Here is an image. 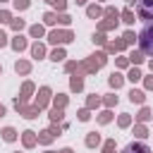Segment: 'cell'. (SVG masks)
I'll use <instances>...</instances> for the list:
<instances>
[{
	"label": "cell",
	"mask_w": 153,
	"mask_h": 153,
	"mask_svg": "<svg viewBox=\"0 0 153 153\" xmlns=\"http://www.w3.org/2000/svg\"><path fill=\"white\" fill-rule=\"evenodd\" d=\"M48 38H50V43H69L74 36H72L69 31H53Z\"/></svg>",
	"instance_id": "3957f363"
},
{
	"label": "cell",
	"mask_w": 153,
	"mask_h": 153,
	"mask_svg": "<svg viewBox=\"0 0 153 153\" xmlns=\"http://www.w3.org/2000/svg\"><path fill=\"white\" fill-rule=\"evenodd\" d=\"M31 36H43V26H31Z\"/></svg>",
	"instance_id": "9a60e30c"
},
{
	"label": "cell",
	"mask_w": 153,
	"mask_h": 153,
	"mask_svg": "<svg viewBox=\"0 0 153 153\" xmlns=\"http://www.w3.org/2000/svg\"><path fill=\"white\" fill-rule=\"evenodd\" d=\"M57 22H62V24H69V17H67V14H62V17H57Z\"/></svg>",
	"instance_id": "f1b7e54d"
},
{
	"label": "cell",
	"mask_w": 153,
	"mask_h": 153,
	"mask_svg": "<svg viewBox=\"0 0 153 153\" xmlns=\"http://www.w3.org/2000/svg\"><path fill=\"white\" fill-rule=\"evenodd\" d=\"M79 120L86 122V120H88V110H81V112H79Z\"/></svg>",
	"instance_id": "484cf974"
},
{
	"label": "cell",
	"mask_w": 153,
	"mask_h": 153,
	"mask_svg": "<svg viewBox=\"0 0 153 153\" xmlns=\"http://www.w3.org/2000/svg\"><path fill=\"white\" fill-rule=\"evenodd\" d=\"M62 57H65L62 50H55V53H53V60H62Z\"/></svg>",
	"instance_id": "cb8c5ba5"
},
{
	"label": "cell",
	"mask_w": 153,
	"mask_h": 153,
	"mask_svg": "<svg viewBox=\"0 0 153 153\" xmlns=\"http://www.w3.org/2000/svg\"><path fill=\"white\" fill-rule=\"evenodd\" d=\"M5 43H7V36H5L2 31H0V45H5Z\"/></svg>",
	"instance_id": "836d02e7"
},
{
	"label": "cell",
	"mask_w": 153,
	"mask_h": 153,
	"mask_svg": "<svg viewBox=\"0 0 153 153\" xmlns=\"http://www.w3.org/2000/svg\"><path fill=\"white\" fill-rule=\"evenodd\" d=\"M48 96H50V91H48V88H41V96H38V108H43V105L48 103Z\"/></svg>",
	"instance_id": "8992f818"
},
{
	"label": "cell",
	"mask_w": 153,
	"mask_h": 153,
	"mask_svg": "<svg viewBox=\"0 0 153 153\" xmlns=\"http://www.w3.org/2000/svg\"><path fill=\"white\" fill-rule=\"evenodd\" d=\"M2 115H5V108H2V105H0V117H2Z\"/></svg>",
	"instance_id": "e575fe53"
},
{
	"label": "cell",
	"mask_w": 153,
	"mask_h": 153,
	"mask_svg": "<svg viewBox=\"0 0 153 153\" xmlns=\"http://www.w3.org/2000/svg\"><path fill=\"white\" fill-rule=\"evenodd\" d=\"M12 26H14V29H22V26H24V22H22V19H14V22H12Z\"/></svg>",
	"instance_id": "83f0119b"
},
{
	"label": "cell",
	"mask_w": 153,
	"mask_h": 153,
	"mask_svg": "<svg viewBox=\"0 0 153 153\" xmlns=\"http://www.w3.org/2000/svg\"><path fill=\"white\" fill-rule=\"evenodd\" d=\"M148 117H151V110H148V108H143V110H141V115H139V120H148Z\"/></svg>",
	"instance_id": "603a6c76"
},
{
	"label": "cell",
	"mask_w": 153,
	"mask_h": 153,
	"mask_svg": "<svg viewBox=\"0 0 153 153\" xmlns=\"http://www.w3.org/2000/svg\"><path fill=\"white\" fill-rule=\"evenodd\" d=\"M14 5H17V10H26L29 7V0H14Z\"/></svg>",
	"instance_id": "e0dca14e"
},
{
	"label": "cell",
	"mask_w": 153,
	"mask_h": 153,
	"mask_svg": "<svg viewBox=\"0 0 153 153\" xmlns=\"http://www.w3.org/2000/svg\"><path fill=\"white\" fill-rule=\"evenodd\" d=\"M110 86H122V74H110Z\"/></svg>",
	"instance_id": "9c48e42d"
},
{
	"label": "cell",
	"mask_w": 153,
	"mask_h": 153,
	"mask_svg": "<svg viewBox=\"0 0 153 153\" xmlns=\"http://www.w3.org/2000/svg\"><path fill=\"white\" fill-rule=\"evenodd\" d=\"M105 103H108V105H112V103H117V98H115V96H108V98H105Z\"/></svg>",
	"instance_id": "4dcf8cb0"
},
{
	"label": "cell",
	"mask_w": 153,
	"mask_h": 153,
	"mask_svg": "<svg viewBox=\"0 0 153 153\" xmlns=\"http://www.w3.org/2000/svg\"><path fill=\"white\" fill-rule=\"evenodd\" d=\"M24 143H26V146H33V143H36L33 131H24Z\"/></svg>",
	"instance_id": "8fae6325"
},
{
	"label": "cell",
	"mask_w": 153,
	"mask_h": 153,
	"mask_svg": "<svg viewBox=\"0 0 153 153\" xmlns=\"http://www.w3.org/2000/svg\"><path fill=\"white\" fill-rule=\"evenodd\" d=\"M88 105H91V108H93V105H98V98H96V96H91V98H88Z\"/></svg>",
	"instance_id": "f546056e"
},
{
	"label": "cell",
	"mask_w": 153,
	"mask_h": 153,
	"mask_svg": "<svg viewBox=\"0 0 153 153\" xmlns=\"http://www.w3.org/2000/svg\"><path fill=\"white\" fill-rule=\"evenodd\" d=\"M122 17H124V22H127V24H131V22H134V14H131L129 10H124V14H122Z\"/></svg>",
	"instance_id": "ac0fdd59"
},
{
	"label": "cell",
	"mask_w": 153,
	"mask_h": 153,
	"mask_svg": "<svg viewBox=\"0 0 153 153\" xmlns=\"http://www.w3.org/2000/svg\"><path fill=\"white\" fill-rule=\"evenodd\" d=\"M139 43H141V50H143L146 55H151V57H153V24H148V26L141 31Z\"/></svg>",
	"instance_id": "6da1fadb"
},
{
	"label": "cell",
	"mask_w": 153,
	"mask_h": 153,
	"mask_svg": "<svg viewBox=\"0 0 153 153\" xmlns=\"http://www.w3.org/2000/svg\"><path fill=\"white\" fill-rule=\"evenodd\" d=\"M76 2H86V0H76Z\"/></svg>",
	"instance_id": "74e56055"
},
{
	"label": "cell",
	"mask_w": 153,
	"mask_h": 153,
	"mask_svg": "<svg viewBox=\"0 0 153 153\" xmlns=\"http://www.w3.org/2000/svg\"><path fill=\"white\" fill-rule=\"evenodd\" d=\"M120 124H122V127H127V124H129V117H127V115H124V117H120Z\"/></svg>",
	"instance_id": "d6a6232c"
},
{
	"label": "cell",
	"mask_w": 153,
	"mask_h": 153,
	"mask_svg": "<svg viewBox=\"0 0 153 153\" xmlns=\"http://www.w3.org/2000/svg\"><path fill=\"white\" fill-rule=\"evenodd\" d=\"M0 22H10V12H0Z\"/></svg>",
	"instance_id": "4316f807"
},
{
	"label": "cell",
	"mask_w": 153,
	"mask_h": 153,
	"mask_svg": "<svg viewBox=\"0 0 153 153\" xmlns=\"http://www.w3.org/2000/svg\"><path fill=\"white\" fill-rule=\"evenodd\" d=\"M127 2H129V5H134V2H136V0H127Z\"/></svg>",
	"instance_id": "8d00e7d4"
},
{
	"label": "cell",
	"mask_w": 153,
	"mask_h": 153,
	"mask_svg": "<svg viewBox=\"0 0 153 153\" xmlns=\"http://www.w3.org/2000/svg\"><path fill=\"white\" fill-rule=\"evenodd\" d=\"M2 139H5V141H14V139H17V131H14L12 127H7V129H2Z\"/></svg>",
	"instance_id": "5b68a950"
},
{
	"label": "cell",
	"mask_w": 153,
	"mask_h": 153,
	"mask_svg": "<svg viewBox=\"0 0 153 153\" xmlns=\"http://www.w3.org/2000/svg\"><path fill=\"white\" fill-rule=\"evenodd\" d=\"M98 14H100V10H98L96 5H93V7H88V17H98Z\"/></svg>",
	"instance_id": "d6986e66"
},
{
	"label": "cell",
	"mask_w": 153,
	"mask_h": 153,
	"mask_svg": "<svg viewBox=\"0 0 153 153\" xmlns=\"http://www.w3.org/2000/svg\"><path fill=\"white\" fill-rule=\"evenodd\" d=\"M43 53H45V50H43V45H41V43H36V45L31 48V55H33V57H43Z\"/></svg>",
	"instance_id": "ba28073f"
},
{
	"label": "cell",
	"mask_w": 153,
	"mask_h": 153,
	"mask_svg": "<svg viewBox=\"0 0 153 153\" xmlns=\"http://www.w3.org/2000/svg\"><path fill=\"white\" fill-rule=\"evenodd\" d=\"M139 17L141 19H153V0H141V5H139Z\"/></svg>",
	"instance_id": "7a4b0ae2"
},
{
	"label": "cell",
	"mask_w": 153,
	"mask_h": 153,
	"mask_svg": "<svg viewBox=\"0 0 153 153\" xmlns=\"http://www.w3.org/2000/svg\"><path fill=\"white\" fill-rule=\"evenodd\" d=\"M129 79H131V81H139V79H141V72H139V69H131V72H129Z\"/></svg>",
	"instance_id": "2e32d148"
},
{
	"label": "cell",
	"mask_w": 153,
	"mask_h": 153,
	"mask_svg": "<svg viewBox=\"0 0 153 153\" xmlns=\"http://www.w3.org/2000/svg\"><path fill=\"white\" fill-rule=\"evenodd\" d=\"M98 141H100V136H98V134H88V139H86V143H88V146H96Z\"/></svg>",
	"instance_id": "7c38bea8"
},
{
	"label": "cell",
	"mask_w": 153,
	"mask_h": 153,
	"mask_svg": "<svg viewBox=\"0 0 153 153\" xmlns=\"http://www.w3.org/2000/svg\"><path fill=\"white\" fill-rule=\"evenodd\" d=\"M60 153H72V151H69V148H62V151H60Z\"/></svg>",
	"instance_id": "d590c367"
},
{
	"label": "cell",
	"mask_w": 153,
	"mask_h": 153,
	"mask_svg": "<svg viewBox=\"0 0 153 153\" xmlns=\"http://www.w3.org/2000/svg\"><path fill=\"white\" fill-rule=\"evenodd\" d=\"M43 22H45V24H55V22H57V17H55V14H50V12H48V14H45V17H43Z\"/></svg>",
	"instance_id": "5bb4252c"
},
{
	"label": "cell",
	"mask_w": 153,
	"mask_h": 153,
	"mask_svg": "<svg viewBox=\"0 0 153 153\" xmlns=\"http://www.w3.org/2000/svg\"><path fill=\"white\" fill-rule=\"evenodd\" d=\"M100 122H110V112H103L100 115Z\"/></svg>",
	"instance_id": "1f68e13d"
},
{
	"label": "cell",
	"mask_w": 153,
	"mask_h": 153,
	"mask_svg": "<svg viewBox=\"0 0 153 153\" xmlns=\"http://www.w3.org/2000/svg\"><path fill=\"white\" fill-rule=\"evenodd\" d=\"M129 60H131L134 65H139V62L143 60V55H141V53H131V55H129Z\"/></svg>",
	"instance_id": "4fadbf2b"
},
{
	"label": "cell",
	"mask_w": 153,
	"mask_h": 153,
	"mask_svg": "<svg viewBox=\"0 0 153 153\" xmlns=\"http://www.w3.org/2000/svg\"><path fill=\"white\" fill-rule=\"evenodd\" d=\"M12 45H14V50H24V48H26V41H24V38H22V36H17V38H14V43H12Z\"/></svg>",
	"instance_id": "52a82bcc"
},
{
	"label": "cell",
	"mask_w": 153,
	"mask_h": 153,
	"mask_svg": "<svg viewBox=\"0 0 153 153\" xmlns=\"http://www.w3.org/2000/svg\"><path fill=\"white\" fill-rule=\"evenodd\" d=\"M122 153H151V151H148V146H146V143H129Z\"/></svg>",
	"instance_id": "277c9868"
},
{
	"label": "cell",
	"mask_w": 153,
	"mask_h": 153,
	"mask_svg": "<svg viewBox=\"0 0 153 153\" xmlns=\"http://www.w3.org/2000/svg\"><path fill=\"white\" fill-rule=\"evenodd\" d=\"M0 2H5V0H0Z\"/></svg>",
	"instance_id": "ab89813d"
},
{
	"label": "cell",
	"mask_w": 153,
	"mask_h": 153,
	"mask_svg": "<svg viewBox=\"0 0 153 153\" xmlns=\"http://www.w3.org/2000/svg\"><path fill=\"white\" fill-rule=\"evenodd\" d=\"M134 38H136V36H134L131 31H127V33H124V43H134Z\"/></svg>",
	"instance_id": "ffe728a7"
},
{
	"label": "cell",
	"mask_w": 153,
	"mask_h": 153,
	"mask_svg": "<svg viewBox=\"0 0 153 153\" xmlns=\"http://www.w3.org/2000/svg\"><path fill=\"white\" fill-rule=\"evenodd\" d=\"M50 117H53V120H60V117H62V110H57V108H55V110H53V115H50Z\"/></svg>",
	"instance_id": "d4e9b609"
},
{
	"label": "cell",
	"mask_w": 153,
	"mask_h": 153,
	"mask_svg": "<svg viewBox=\"0 0 153 153\" xmlns=\"http://www.w3.org/2000/svg\"><path fill=\"white\" fill-rule=\"evenodd\" d=\"M151 69H153V62H151Z\"/></svg>",
	"instance_id": "f35d334b"
},
{
	"label": "cell",
	"mask_w": 153,
	"mask_h": 153,
	"mask_svg": "<svg viewBox=\"0 0 153 153\" xmlns=\"http://www.w3.org/2000/svg\"><path fill=\"white\" fill-rule=\"evenodd\" d=\"M17 72H29V65L26 62H17Z\"/></svg>",
	"instance_id": "44dd1931"
},
{
	"label": "cell",
	"mask_w": 153,
	"mask_h": 153,
	"mask_svg": "<svg viewBox=\"0 0 153 153\" xmlns=\"http://www.w3.org/2000/svg\"><path fill=\"white\" fill-rule=\"evenodd\" d=\"M72 88H74V91H79V88H81V79H76V76H74V79H72Z\"/></svg>",
	"instance_id": "7402d4cb"
},
{
	"label": "cell",
	"mask_w": 153,
	"mask_h": 153,
	"mask_svg": "<svg viewBox=\"0 0 153 153\" xmlns=\"http://www.w3.org/2000/svg\"><path fill=\"white\" fill-rule=\"evenodd\" d=\"M129 98H131V103H143V93L141 91H131Z\"/></svg>",
	"instance_id": "30bf717a"
}]
</instances>
